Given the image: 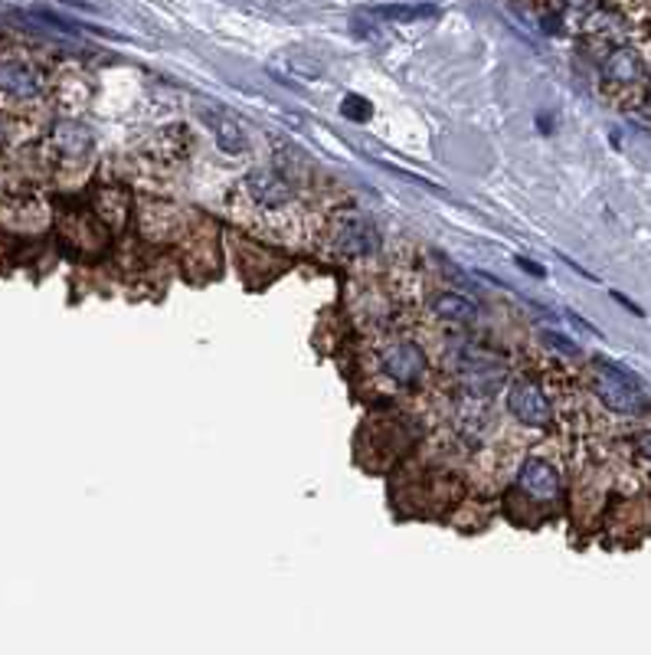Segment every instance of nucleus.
Instances as JSON below:
<instances>
[{
  "label": "nucleus",
  "mask_w": 651,
  "mask_h": 655,
  "mask_svg": "<svg viewBox=\"0 0 651 655\" xmlns=\"http://www.w3.org/2000/svg\"><path fill=\"white\" fill-rule=\"evenodd\" d=\"M592 391H596L599 404L618 417H641L648 410V394H644L641 381L609 358H596Z\"/></svg>",
  "instance_id": "1"
},
{
  "label": "nucleus",
  "mask_w": 651,
  "mask_h": 655,
  "mask_svg": "<svg viewBox=\"0 0 651 655\" xmlns=\"http://www.w3.org/2000/svg\"><path fill=\"white\" fill-rule=\"evenodd\" d=\"M508 410L517 423L530 427V430H543L553 423V407L543 394L540 384L534 381H517L511 391H508Z\"/></svg>",
  "instance_id": "2"
},
{
  "label": "nucleus",
  "mask_w": 651,
  "mask_h": 655,
  "mask_svg": "<svg viewBox=\"0 0 651 655\" xmlns=\"http://www.w3.org/2000/svg\"><path fill=\"white\" fill-rule=\"evenodd\" d=\"M455 364H459V374L468 381L475 397L494 394L508 378V364L494 355H485V351H465V355H459Z\"/></svg>",
  "instance_id": "3"
},
{
  "label": "nucleus",
  "mask_w": 651,
  "mask_h": 655,
  "mask_svg": "<svg viewBox=\"0 0 651 655\" xmlns=\"http://www.w3.org/2000/svg\"><path fill=\"white\" fill-rule=\"evenodd\" d=\"M380 364H384L387 378H393L400 387H416V384L426 378V355H423V348L413 345V342H397V345H390V348L384 351Z\"/></svg>",
  "instance_id": "4"
},
{
  "label": "nucleus",
  "mask_w": 651,
  "mask_h": 655,
  "mask_svg": "<svg viewBox=\"0 0 651 655\" xmlns=\"http://www.w3.org/2000/svg\"><path fill=\"white\" fill-rule=\"evenodd\" d=\"M43 73L24 60H0V96L30 102L43 92Z\"/></svg>",
  "instance_id": "5"
},
{
  "label": "nucleus",
  "mask_w": 651,
  "mask_h": 655,
  "mask_svg": "<svg viewBox=\"0 0 651 655\" xmlns=\"http://www.w3.org/2000/svg\"><path fill=\"white\" fill-rule=\"evenodd\" d=\"M517 485H521L530 498H537V502H556V498H560V472L553 469V462L537 459V456H530V459L521 462V469H517Z\"/></svg>",
  "instance_id": "6"
},
{
  "label": "nucleus",
  "mask_w": 651,
  "mask_h": 655,
  "mask_svg": "<svg viewBox=\"0 0 651 655\" xmlns=\"http://www.w3.org/2000/svg\"><path fill=\"white\" fill-rule=\"evenodd\" d=\"M246 194L259 207L275 210V207H285L291 200V184L275 168H255V171L246 174Z\"/></svg>",
  "instance_id": "7"
},
{
  "label": "nucleus",
  "mask_w": 651,
  "mask_h": 655,
  "mask_svg": "<svg viewBox=\"0 0 651 655\" xmlns=\"http://www.w3.org/2000/svg\"><path fill=\"white\" fill-rule=\"evenodd\" d=\"M377 226L358 213L345 217L341 226H338V252L351 256V259H364L371 252H377Z\"/></svg>",
  "instance_id": "8"
},
{
  "label": "nucleus",
  "mask_w": 651,
  "mask_h": 655,
  "mask_svg": "<svg viewBox=\"0 0 651 655\" xmlns=\"http://www.w3.org/2000/svg\"><path fill=\"white\" fill-rule=\"evenodd\" d=\"M50 141H53L57 155L66 161H83L92 151V132L76 119H60L50 132Z\"/></svg>",
  "instance_id": "9"
},
{
  "label": "nucleus",
  "mask_w": 651,
  "mask_h": 655,
  "mask_svg": "<svg viewBox=\"0 0 651 655\" xmlns=\"http://www.w3.org/2000/svg\"><path fill=\"white\" fill-rule=\"evenodd\" d=\"M602 76L612 86H638L644 79V60L631 47H618V50L609 53V60L602 66Z\"/></svg>",
  "instance_id": "10"
},
{
  "label": "nucleus",
  "mask_w": 651,
  "mask_h": 655,
  "mask_svg": "<svg viewBox=\"0 0 651 655\" xmlns=\"http://www.w3.org/2000/svg\"><path fill=\"white\" fill-rule=\"evenodd\" d=\"M429 308H433V314L442 318V321H459V324H465V321H475V318H478V301L468 298V295H459V292H439V295L429 301Z\"/></svg>",
  "instance_id": "11"
},
{
  "label": "nucleus",
  "mask_w": 651,
  "mask_h": 655,
  "mask_svg": "<svg viewBox=\"0 0 651 655\" xmlns=\"http://www.w3.org/2000/svg\"><path fill=\"white\" fill-rule=\"evenodd\" d=\"M216 145H220L226 155H239V151H246L242 128L233 125V122H216Z\"/></svg>",
  "instance_id": "12"
},
{
  "label": "nucleus",
  "mask_w": 651,
  "mask_h": 655,
  "mask_svg": "<svg viewBox=\"0 0 651 655\" xmlns=\"http://www.w3.org/2000/svg\"><path fill=\"white\" fill-rule=\"evenodd\" d=\"M377 17H387V21H426V17H436V8L433 4H416V8H380L374 11Z\"/></svg>",
  "instance_id": "13"
},
{
  "label": "nucleus",
  "mask_w": 651,
  "mask_h": 655,
  "mask_svg": "<svg viewBox=\"0 0 651 655\" xmlns=\"http://www.w3.org/2000/svg\"><path fill=\"white\" fill-rule=\"evenodd\" d=\"M341 112L351 119V122H371V115H374V106L367 102V99H361V96H345V102H341Z\"/></svg>",
  "instance_id": "14"
},
{
  "label": "nucleus",
  "mask_w": 651,
  "mask_h": 655,
  "mask_svg": "<svg viewBox=\"0 0 651 655\" xmlns=\"http://www.w3.org/2000/svg\"><path fill=\"white\" fill-rule=\"evenodd\" d=\"M540 342H543L550 351H556V355H566V358H576V355H579V348H576L566 335L550 332V328H543V332H540Z\"/></svg>",
  "instance_id": "15"
},
{
  "label": "nucleus",
  "mask_w": 651,
  "mask_h": 655,
  "mask_svg": "<svg viewBox=\"0 0 651 655\" xmlns=\"http://www.w3.org/2000/svg\"><path fill=\"white\" fill-rule=\"evenodd\" d=\"M442 272H446L452 282H459L462 288H475V285H472V279H468V275H465V272H462V269L452 262V259H446V256H442ZM475 292H478V288H475Z\"/></svg>",
  "instance_id": "16"
},
{
  "label": "nucleus",
  "mask_w": 651,
  "mask_h": 655,
  "mask_svg": "<svg viewBox=\"0 0 651 655\" xmlns=\"http://www.w3.org/2000/svg\"><path fill=\"white\" fill-rule=\"evenodd\" d=\"M514 262H517V265H521L524 272L537 275V279H543V275H547V272H543V265H537V262H534V259H527V256H517Z\"/></svg>",
  "instance_id": "17"
},
{
  "label": "nucleus",
  "mask_w": 651,
  "mask_h": 655,
  "mask_svg": "<svg viewBox=\"0 0 651 655\" xmlns=\"http://www.w3.org/2000/svg\"><path fill=\"white\" fill-rule=\"evenodd\" d=\"M638 453H641V456H644V459L651 462V430L638 436Z\"/></svg>",
  "instance_id": "18"
},
{
  "label": "nucleus",
  "mask_w": 651,
  "mask_h": 655,
  "mask_svg": "<svg viewBox=\"0 0 651 655\" xmlns=\"http://www.w3.org/2000/svg\"><path fill=\"white\" fill-rule=\"evenodd\" d=\"M612 298H615V301H618V305H625V308H628V311H635V314H638V318H641V308H638V305H635V301H628V298H625V295H622V292H612Z\"/></svg>",
  "instance_id": "19"
},
{
  "label": "nucleus",
  "mask_w": 651,
  "mask_h": 655,
  "mask_svg": "<svg viewBox=\"0 0 651 655\" xmlns=\"http://www.w3.org/2000/svg\"><path fill=\"white\" fill-rule=\"evenodd\" d=\"M537 125H540V132H550V119H547V115H540Z\"/></svg>",
  "instance_id": "20"
},
{
  "label": "nucleus",
  "mask_w": 651,
  "mask_h": 655,
  "mask_svg": "<svg viewBox=\"0 0 651 655\" xmlns=\"http://www.w3.org/2000/svg\"><path fill=\"white\" fill-rule=\"evenodd\" d=\"M566 4H569V8H586L589 0H566Z\"/></svg>",
  "instance_id": "21"
}]
</instances>
